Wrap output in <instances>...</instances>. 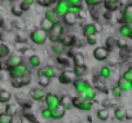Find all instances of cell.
Returning <instances> with one entry per match:
<instances>
[{"mask_svg":"<svg viewBox=\"0 0 132 123\" xmlns=\"http://www.w3.org/2000/svg\"><path fill=\"white\" fill-rule=\"evenodd\" d=\"M47 39H48V32L47 31H44L43 29H35L34 31H31V34H30V40L34 43V44H36V45H44L45 44V42H47Z\"/></svg>","mask_w":132,"mask_h":123,"instance_id":"obj_1","label":"cell"},{"mask_svg":"<svg viewBox=\"0 0 132 123\" xmlns=\"http://www.w3.org/2000/svg\"><path fill=\"white\" fill-rule=\"evenodd\" d=\"M63 23L62 22H57L52 26V29L48 31V39L52 42V43H57L60 42L61 36L63 35Z\"/></svg>","mask_w":132,"mask_h":123,"instance_id":"obj_2","label":"cell"},{"mask_svg":"<svg viewBox=\"0 0 132 123\" xmlns=\"http://www.w3.org/2000/svg\"><path fill=\"white\" fill-rule=\"evenodd\" d=\"M27 73H29V66H26L23 64H20L17 66H13V68H9L8 69V74H9V78L11 79H16V78L23 77Z\"/></svg>","mask_w":132,"mask_h":123,"instance_id":"obj_3","label":"cell"},{"mask_svg":"<svg viewBox=\"0 0 132 123\" xmlns=\"http://www.w3.org/2000/svg\"><path fill=\"white\" fill-rule=\"evenodd\" d=\"M11 83H12V87H13V88H22V87H26V86H29V84L31 83V75L27 73V74L23 75V77L12 79Z\"/></svg>","mask_w":132,"mask_h":123,"instance_id":"obj_4","label":"cell"},{"mask_svg":"<svg viewBox=\"0 0 132 123\" xmlns=\"http://www.w3.org/2000/svg\"><path fill=\"white\" fill-rule=\"evenodd\" d=\"M44 101H45V106L49 109V110H53L56 106L60 105V97L54 93H45L44 96Z\"/></svg>","mask_w":132,"mask_h":123,"instance_id":"obj_5","label":"cell"},{"mask_svg":"<svg viewBox=\"0 0 132 123\" xmlns=\"http://www.w3.org/2000/svg\"><path fill=\"white\" fill-rule=\"evenodd\" d=\"M75 79H77V77H75L74 71H71V70H65V71H62V73L58 75V80H60V83H62V84H70V83H73Z\"/></svg>","mask_w":132,"mask_h":123,"instance_id":"obj_6","label":"cell"},{"mask_svg":"<svg viewBox=\"0 0 132 123\" xmlns=\"http://www.w3.org/2000/svg\"><path fill=\"white\" fill-rule=\"evenodd\" d=\"M61 22H62L65 26H69V27L75 26L77 22H78V16L74 14V13H71V12H66V13L61 17Z\"/></svg>","mask_w":132,"mask_h":123,"instance_id":"obj_7","label":"cell"},{"mask_svg":"<svg viewBox=\"0 0 132 123\" xmlns=\"http://www.w3.org/2000/svg\"><path fill=\"white\" fill-rule=\"evenodd\" d=\"M93 57L97 61H105L109 57V49L106 47H96L93 49Z\"/></svg>","mask_w":132,"mask_h":123,"instance_id":"obj_8","label":"cell"},{"mask_svg":"<svg viewBox=\"0 0 132 123\" xmlns=\"http://www.w3.org/2000/svg\"><path fill=\"white\" fill-rule=\"evenodd\" d=\"M73 86H74L75 92H77L78 95H82L91 84H89L87 80H84V79H82V78H78V79H75V80L73 82Z\"/></svg>","mask_w":132,"mask_h":123,"instance_id":"obj_9","label":"cell"},{"mask_svg":"<svg viewBox=\"0 0 132 123\" xmlns=\"http://www.w3.org/2000/svg\"><path fill=\"white\" fill-rule=\"evenodd\" d=\"M53 11H54L60 17H62L66 12H69V4L66 3L65 0H56V5H54Z\"/></svg>","mask_w":132,"mask_h":123,"instance_id":"obj_10","label":"cell"},{"mask_svg":"<svg viewBox=\"0 0 132 123\" xmlns=\"http://www.w3.org/2000/svg\"><path fill=\"white\" fill-rule=\"evenodd\" d=\"M98 30H100L98 25H96V23H86L83 26V29H82V32L87 38V36H91V35H96Z\"/></svg>","mask_w":132,"mask_h":123,"instance_id":"obj_11","label":"cell"},{"mask_svg":"<svg viewBox=\"0 0 132 123\" xmlns=\"http://www.w3.org/2000/svg\"><path fill=\"white\" fill-rule=\"evenodd\" d=\"M22 61H23V60H22V56H20V54H11V56L7 57L5 65H7V68L9 69V68L17 66V65H20V64H23Z\"/></svg>","mask_w":132,"mask_h":123,"instance_id":"obj_12","label":"cell"},{"mask_svg":"<svg viewBox=\"0 0 132 123\" xmlns=\"http://www.w3.org/2000/svg\"><path fill=\"white\" fill-rule=\"evenodd\" d=\"M44 96H45V92L42 87H36L30 91V99L32 101H42L44 100Z\"/></svg>","mask_w":132,"mask_h":123,"instance_id":"obj_13","label":"cell"},{"mask_svg":"<svg viewBox=\"0 0 132 123\" xmlns=\"http://www.w3.org/2000/svg\"><path fill=\"white\" fill-rule=\"evenodd\" d=\"M65 114H66V109L62 105H58L53 110H51V119L60 120V119H62L65 117Z\"/></svg>","mask_w":132,"mask_h":123,"instance_id":"obj_14","label":"cell"},{"mask_svg":"<svg viewBox=\"0 0 132 123\" xmlns=\"http://www.w3.org/2000/svg\"><path fill=\"white\" fill-rule=\"evenodd\" d=\"M40 75H45V77H48L49 79H53V78L57 77L56 70H54L52 66H43V68H40V69L38 70V77H40Z\"/></svg>","mask_w":132,"mask_h":123,"instance_id":"obj_15","label":"cell"},{"mask_svg":"<svg viewBox=\"0 0 132 123\" xmlns=\"http://www.w3.org/2000/svg\"><path fill=\"white\" fill-rule=\"evenodd\" d=\"M132 22V4H127L122 12V23Z\"/></svg>","mask_w":132,"mask_h":123,"instance_id":"obj_16","label":"cell"},{"mask_svg":"<svg viewBox=\"0 0 132 123\" xmlns=\"http://www.w3.org/2000/svg\"><path fill=\"white\" fill-rule=\"evenodd\" d=\"M118 34L122 38H132V27L129 23H122L118 29Z\"/></svg>","mask_w":132,"mask_h":123,"instance_id":"obj_17","label":"cell"},{"mask_svg":"<svg viewBox=\"0 0 132 123\" xmlns=\"http://www.w3.org/2000/svg\"><path fill=\"white\" fill-rule=\"evenodd\" d=\"M44 18H47L48 21H51L53 25L57 23V22H61V17H60L53 9H47L45 13H44Z\"/></svg>","mask_w":132,"mask_h":123,"instance_id":"obj_18","label":"cell"},{"mask_svg":"<svg viewBox=\"0 0 132 123\" xmlns=\"http://www.w3.org/2000/svg\"><path fill=\"white\" fill-rule=\"evenodd\" d=\"M117 86H118V87H119L123 92H128V91H131V89H132V82H128V80L123 79L122 77L118 79Z\"/></svg>","mask_w":132,"mask_h":123,"instance_id":"obj_19","label":"cell"},{"mask_svg":"<svg viewBox=\"0 0 132 123\" xmlns=\"http://www.w3.org/2000/svg\"><path fill=\"white\" fill-rule=\"evenodd\" d=\"M60 105H62L66 110H68V109H71V108H73V97L69 96V95L61 96V99H60Z\"/></svg>","mask_w":132,"mask_h":123,"instance_id":"obj_20","label":"cell"},{"mask_svg":"<svg viewBox=\"0 0 132 123\" xmlns=\"http://www.w3.org/2000/svg\"><path fill=\"white\" fill-rule=\"evenodd\" d=\"M75 42V38L73 35H69V34H63L60 39V43L63 45V47H71Z\"/></svg>","mask_w":132,"mask_h":123,"instance_id":"obj_21","label":"cell"},{"mask_svg":"<svg viewBox=\"0 0 132 123\" xmlns=\"http://www.w3.org/2000/svg\"><path fill=\"white\" fill-rule=\"evenodd\" d=\"M29 66L31 68V69H38V68H40V64H42V61H40V57L38 56V54H31L30 57H29Z\"/></svg>","mask_w":132,"mask_h":123,"instance_id":"obj_22","label":"cell"},{"mask_svg":"<svg viewBox=\"0 0 132 123\" xmlns=\"http://www.w3.org/2000/svg\"><path fill=\"white\" fill-rule=\"evenodd\" d=\"M84 62H86V60H84L83 53L77 52V53L73 54V64H74V66H83Z\"/></svg>","mask_w":132,"mask_h":123,"instance_id":"obj_23","label":"cell"},{"mask_svg":"<svg viewBox=\"0 0 132 123\" xmlns=\"http://www.w3.org/2000/svg\"><path fill=\"white\" fill-rule=\"evenodd\" d=\"M12 99V93L4 88H0V104H8Z\"/></svg>","mask_w":132,"mask_h":123,"instance_id":"obj_24","label":"cell"},{"mask_svg":"<svg viewBox=\"0 0 132 123\" xmlns=\"http://www.w3.org/2000/svg\"><path fill=\"white\" fill-rule=\"evenodd\" d=\"M96 93H97V92H96V89H95L93 87H91V86H89V87H88V88H87V89L82 93V95H83L87 100L93 101V100H95V97H96Z\"/></svg>","mask_w":132,"mask_h":123,"instance_id":"obj_25","label":"cell"},{"mask_svg":"<svg viewBox=\"0 0 132 123\" xmlns=\"http://www.w3.org/2000/svg\"><path fill=\"white\" fill-rule=\"evenodd\" d=\"M12 26H13L14 29H17L18 31H23V30L26 29V25H25L23 20H21V17H17V18L12 22Z\"/></svg>","mask_w":132,"mask_h":123,"instance_id":"obj_26","label":"cell"},{"mask_svg":"<svg viewBox=\"0 0 132 123\" xmlns=\"http://www.w3.org/2000/svg\"><path fill=\"white\" fill-rule=\"evenodd\" d=\"M98 75H100L101 79H109V78L111 77V69H110L109 66H102V68L100 69Z\"/></svg>","mask_w":132,"mask_h":123,"instance_id":"obj_27","label":"cell"},{"mask_svg":"<svg viewBox=\"0 0 132 123\" xmlns=\"http://www.w3.org/2000/svg\"><path fill=\"white\" fill-rule=\"evenodd\" d=\"M114 118L118 120V122H123L126 119V115H124V109L123 108H117L114 110Z\"/></svg>","mask_w":132,"mask_h":123,"instance_id":"obj_28","label":"cell"},{"mask_svg":"<svg viewBox=\"0 0 132 123\" xmlns=\"http://www.w3.org/2000/svg\"><path fill=\"white\" fill-rule=\"evenodd\" d=\"M9 52H11L9 47H8L7 44H4L3 42H0V58L8 57V56H9Z\"/></svg>","mask_w":132,"mask_h":123,"instance_id":"obj_29","label":"cell"},{"mask_svg":"<svg viewBox=\"0 0 132 123\" xmlns=\"http://www.w3.org/2000/svg\"><path fill=\"white\" fill-rule=\"evenodd\" d=\"M73 71H74L77 78H82L87 73V68H86V65H83V66H74Z\"/></svg>","mask_w":132,"mask_h":123,"instance_id":"obj_30","label":"cell"},{"mask_svg":"<svg viewBox=\"0 0 132 123\" xmlns=\"http://www.w3.org/2000/svg\"><path fill=\"white\" fill-rule=\"evenodd\" d=\"M51 51H52V53H54V54H61L62 52H63V45L60 43V42H57V43H53L52 44V47H51Z\"/></svg>","mask_w":132,"mask_h":123,"instance_id":"obj_31","label":"cell"},{"mask_svg":"<svg viewBox=\"0 0 132 123\" xmlns=\"http://www.w3.org/2000/svg\"><path fill=\"white\" fill-rule=\"evenodd\" d=\"M49 83H51V79H49L48 77H45V75L38 77V84H39L42 88H47V87L49 86Z\"/></svg>","mask_w":132,"mask_h":123,"instance_id":"obj_32","label":"cell"},{"mask_svg":"<svg viewBox=\"0 0 132 123\" xmlns=\"http://www.w3.org/2000/svg\"><path fill=\"white\" fill-rule=\"evenodd\" d=\"M92 106H93V101L86 100L84 102H82V104L78 106V109H79V110H83V111H89V110L92 109Z\"/></svg>","mask_w":132,"mask_h":123,"instance_id":"obj_33","label":"cell"},{"mask_svg":"<svg viewBox=\"0 0 132 123\" xmlns=\"http://www.w3.org/2000/svg\"><path fill=\"white\" fill-rule=\"evenodd\" d=\"M97 118H98L100 120H102V122L108 120V119H109V110L105 109V108L97 110Z\"/></svg>","mask_w":132,"mask_h":123,"instance_id":"obj_34","label":"cell"},{"mask_svg":"<svg viewBox=\"0 0 132 123\" xmlns=\"http://www.w3.org/2000/svg\"><path fill=\"white\" fill-rule=\"evenodd\" d=\"M69 12H71V13H74V14H77L79 17V14L83 12V5L82 4H79V5H69Z\"/></svg>","mask_w":132,"mask_h":123,"instance_id":"obj_35","label":"cell"},{"mask_svg":"<svg viewBox=\"0 0 132 123\" xmlns=\"http://www.w3.org/2000/svg\"><path fill=\"white\" fill-rule=\"evenodd\" d=\"M11 11H12V13H13L16 17H21V16H22V13H23V12L21 11L20 3H13V5H12Z\"/></svg>","mask_w":132,"mask_h":123,"instance_id":"obj_36","label":"cell"},{"mask_svg":"<svg viewBox=\"0 0 132 123\" xmlns=\"http://www.w3.org/2000/svg\"><path fill=\"white\" fill-rule=\"evenodd\" d=\"M52 26H53V23H52L51 21H48L47 18H43L42 22H40V29H43V30L47 31V32L52 29Z\"/></svg>","mask_w":132,"mask_h":123,"instance_id":"obj_37","label":"cell"},{"mask_svg":"<svg viewBox=\"0 0 132 123\" xmlns=\"http://www.w3.org/2000/svg\"><path fill=\"white\" fill-rule=\"evenodd\" d=\"M13 120V117L7 114L5 111L4 113H0V123H12Z\"/></svg>","mask_w":132,"mask_h":123,"instance_id":"obj_38","label":"cell"},{"mask_svg":"<svg viewBox=\"0 0 132 123\" xmlns=\"http://www.w3.org/2000/svg\"><path fill=\"white\" fill-rule=\"evenodd\" d=\"M104 7L108 12H114L118 9L119 7V3H104Z\"/></svg>","mask_w":132,"mask_h":123,"instance_id":"obj_39","label":"cell"},{"mask_svg":"<svg viewBox=\"0 0 132 123\" xmlns=\"http://www.w3.org/2000/svg\"><path fill=\"white\" fill-rule=\"evenodd\" d=\"M17 101H18L20 105H22V108H25V109H31V106H32V104H31L30 100H23V99H21L20 96H17Z\"/></svg>","mask_w":132,"mask_h":123,"instance_id":"obj_40","label":"cell"},{"mask_svg":"<svg viewBox=\"0 0 132 123\" xmlns=\"http://www.w3.org/2000/svg\"><path fill=\"white\" fill-rule=\"evenodd\" d=\"M111 95H113V97H115V99H119V97H122V95H123V91L118 87V86H114L113 88H111Z\"/></svg>","mask_w":132,"mask_h":123,"instance_id":"obj_41","label":"cell"},{"mask_svg":"<svg viewBox=\"0 0 132 123\" xmlns=\"http://www.w3.org/2000/svg\"><path fill=\"white\" fill-rule=\"evenodd\" d=\"M5 113L9 114V115H12V117H14L16 115V108H14V105L5 104Z\"/></svg>","mask_w":132,"mask_h":123,"instance_id":"obj_42","label":"cell"},{"mask_svg":"<svg viewBox=\"0 0 132 123\" xmlns=\"http://www.w3.org/2000/svg\"><path fill=\"white\" fill-rule=\"evenodd\" d=\"M115 42H117V40H115L113 36H110V38H108V39H106V48L109 49V52L115 47Z\"/></svg>","mask_w":132,"mask_h":123,"instance_id":"obj_43","label":"cell"},{"mask_svg":"<svg viewBox=\"0 0 132 123\" xmlns=\"http://www.w3.org/2000/svg\"><path fill=\"white\" fill-rule=\"evenodd\" d=\"M35 3H38L42 7H51L53 3H56V0H36Z\"/></svg>","mask_w":132,"mask_h":123,"instance_id":"obj_44","label":"cell"},{"mask_svg":"<svg viewBox=\"0 0 132 123\" xmlns=\"http://www.w3.org/2000/svg\"><path fill=\"white\" fill-rule=\"evenodd\" d=\"M83 2L88 5V7H97L98 4H101V2H102V0H83Z\"/></svg>","mask_w":132,"mask_h":123,"instance_id":"obj_45","label":"cell"},{"mask_svg":"<svg viewBox=\"0 0 132 123\" xmlns=\"http://www.w3.org/2000/svg\"><path fill=\"white\" fill-rule=\"evenodd\" d=\"M40 114H42V117H43L44 119H49V118H51V110H49L47 106L40 110Z\"/></svg>","mask_w":132,"mask_h":123,"instance_id":"obj_46","label":"cell"},{"mask_svg":"<svg viewBox=\"0 0 132 123\" xmlns=\"http://www.w3.org/2000/svg\"><path fill=\"white\" fill-rule=\"evenodd\" d=\"M86 42H87V44H89V45H95V44L97 43V38H96V35H91V36H87V38H86Z\"/></svg>","mask_w":132,"mask_h":123,"instance_id":"obj_47","label":"cell"},{"mask_svg":"<svg viewBox=\"0 0 132 123\" xmlns=\"http://www.w3.org/2000/svg\"><path fill=\"white\" fill-rule=\"evenodd\" d=\"M122 78L123 79H126V80H128V82H132V71H129L128 69L122 74Z\"/></svg>","mask_w":132,"mask_h":123,"instance_id":"obj_48","label":"cell"},{"mask_svg":"<svg viewBox=\"0 0 132 123\" xmlns=\"http://www.w3.org/2000/svg\"><path fill=\"white\" fill-rule=\"evenodd\" d=\"M57 62L58 64H63V66H69V60L63 58L62 56L61 57H57Z\"/></svg>","mask_w":132,"mask_h":123,"instance_id":"obj_49","label":"cell"},{"mask_svg":"<svg viewBox=\"0 0 132 123\" xmlns=\"http://www.w3.org/2000/svg\"><path fill=\"white\" fill-rule=\"evenodd\" d=\"M69 5H79L82 4V0H65Z\"/></svg>","mask_w":132,"mask_h":123,"instance_id":"obj_50","label":"cell"},{"mask_svg":"<svg viewBox=\"0 0 132 123\" xmlns=\"http://www.w3.org/2000/svg\"><path fill=\"white\" fill-rule=\"evenodd\" d=\"M124 115H126V119H132V109H124Z\"/></svg>","mask_w":132,"mask_h":123,"instance_id":"obj_51","label":"cell"},{"mask_svg":"<svg viewBox=\"0 0 132 123\" xmlns=\"http://www.w3.org/2000/svg\"><path fill=\"white\" fill-rule=\"evenodd\" d=\"M20 7H21V11H22V12H26V11L30 9V7H29L27 4H25V3H20Z\"/></svg>","mask_w":132,"mask_h":123,"instance_id":"obj_52","label":"cell"},{"mask_svg":"<svg viewBox=\"0 0 132 123\" xmlns=\"http://www.w3.org/2000/svg\"><path fill=\"white\" fill-rule=\"evenodd\" d=\"M35 2H36V0H22V3H25V4H27L29 7H31V5H34V4H35Z\"/></svg>","mask_w":132,"mask_h":123,"instance_id":"obj_53","label":"cell"},{"mask_svg":"<svg viewBox=\"0 0 132 123\" xmlns=\"http://www.w3.org/2000/svg\"><path fill=\"white\" fill-rule=\"evenodd\" d=\"M25 117L29 119V120H32V122H35V118H34V115L32 114H29V113H25Z\"/></svg>","mask_w":132,"mask_h":123,"instance_id":"obj_54","label":"cell"},{"mask_svg":"<svg viewBox=\"0 0 132 123\" xmlns=\"http://www.w3.org/2000/svg\"><path fill=\"white\" fill-rule=\"evenodd\" d=\"M104 3H119V0H104Z\"/></svg>","mask_w":132,"mask_h":123,"instance_id":"obj_55","label":"cell"},{"mask_svg":"<svg viewBox=\"0 0 132 123\" xmlns=\"http://www.w3.org/2000/svg\"><path fill=\"white\" fill-rule=\"evenodd\" d=\"M12 123H21V120H18V119H16V118H13V120H12Z\"/></svg>","mask_w":132,"mask_h":123,"instance_id":"obj_56","label":"cell"},{"mask_svg":"<svg viewBox=\"0 0 132 123\" xmlns=\"http://www.w3.org/2000/svg\"><path fill=\"white\" fill-rule=\"evenodd\" d=\"M0 2H3V3H8V2H11V0H0Z\"/></svg>","mask_w":132,"mask_h":123,"instance_id":"obj_57","label":"cell"},{"mask_svg":"<svg viewBox=\"0 0 132 123\" xmlns=\"http://www.w3.org/2000/svg\"><path fill=\"white\" fill-rule=\"evenodd\" d=\"M128 70H129V71H132V66H129V68H128Z\"/></svg>","mask_w":132,"mask_h":123,"instance_id":"obj_58","label":"cell"},{"mask_svg":"<svg viewBox=\"0 0 132 123\" xmlns=\"http://www.w3.org/2000/svg\"><path fill=\"white\" fill-rule=\"evenodd\" d=\"M3 69V66H2V62H0V70H2Z\"/></svg>","mask_w":132,"mask_h":123,"instance_id":"obj_59","label":"cell"},{"mask_svg":"<svg viewBox=\"0 0 132 123\" xmlns=\"http://www.w3.org/2000/svg\"><path fill=\"white\" fill-rule=\"evenodd\" d=\"M0 38H2V31H0Z\"/></svg>","mask_w":132,"mask_h":123,"instance_id":"obj_60","label":"cell"}]
</instances>
